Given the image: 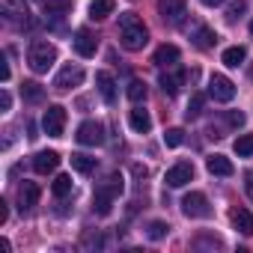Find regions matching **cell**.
<instances>
[{
  "mask_svg": "<svg viewBox=\"0 0 253 253\" xmlns=\"http://www.w3.org/2000/svg\"><path fill=\"white\" fill-rule=\"evenodd\" d=\"M42 128H45L48 137H63V131H66V107H63V104H51V107L45 110Z\"/></svg>",
  "mask_w": 253,
  "mask_h": 253,
  "instance_id": "4",
  "label": "cell"
},
{
  "mask_svg": "<svg viewBox=\"0 0 253 253\" xmlns=\"http://www.w3.org/2000/svg\"><path fill=\"white\" fill-rule=\"evenodd\" d=\"M3 12H6V18H24L27 21V6H24V0H3Z\"/></svg>",
  "mask_w": 253,
  "mask_h": 253,
  "instance_id": "24",
  "label": "cell"
},
{
  "mask_svg": "<svg viewBox=\"0 0 253 253\" xmlns=\"http://www.w3.org/2000/svg\"><path fill=\"white\" fill-rule=\"evenodd\" d=\"M244 57H247V51H244L241 45H232V48H226V51H223V57H220V60H223V66H226V69H238V66L244 63Z\"/></svg>",
  "mask_w": 253,
  "mask_h": 253,
  "instance_id": "23",
  "label": "cell"
},
{
  "mask_svg": "<svg viewBox=\"0 0 253 253\" xmlns=\"http://www.w3.org/2000/svg\"><path fill=\"white\" fill-rule=\"evenodd\" d=\"M158 12H161L164 21L179 24L185 18V0H158Z\"/></svg>",
  "mask_w": 253,
  "mask_h": 253,
  "instance_id": "11",
  "label": "cell"
},
{
  "mask_svg": "<svg viewBox=\"0 0 253 253\" xmlns=\"http://www.w3.org/2000/svg\"><path fill=\"white\" fill-rule=\"evenodd\" d=\"M9 220V209H6V203L0 200V223H6Z\"/></svg>",
  "mask_w": 253,
  "mask_h": 253,
  "instance_id": "37",
  "label": "cell"
},
{
  "mask_svg": "<svg viewBox=\"0 0 253 253\" xmlns=\"http://www.w3.org/2000/svg\"><path fill=\"white\" fill-rule=\"evenodd\" d=\"M182 211L188 217H209L211 214V206H209V197L200 194V191H191L182 197Z\"/></svg>",
  "mask_w": 253,
  "mask_h": 253,
  "instance_id": "5",
  "label": "cell"
},
{
  "mask_svg": "<svg viewBox=\"0 0 253 253\" xmlns=\"http://www.w3.org/2000/svg\"><path fill=\"white\" fill-rule=\"evenodd\" d=\"M116 9V0H92L89 3V18L92 21H104L107 15H113Z\"/></svg>",
  "mask_w": 253,
  "mask_h": 253,
  "instance_id": "19",
  "label": "cell"
},
{
  "mask_svg": "<svg viewBox=\"0 0 253 253\" xmlns=\"http://www.w3.org/2000/svg\"><path fill=\"white\" fill-rule=\"evenodd\" d=\"M128 125H131L137 134H146V131L152 128V116H149L143 107H134V110L128 113Z\"/></svg>",
  "mask_w": 253,
  "mask_h": 253,
  "instance_id": "18",
  "label": "cell"
},
{
  "mask_svg": "<svg viewBox=\"0 0 253 253\" xmlns=\"http://www.w3.org/2000/svg\"><path fill=\"white\" fill-rule=\"evenodd\" d=\"M226 122L235 125V128H241V125H244V113H241V110H229V113H226Z\"/></svg>",
  "mask_w": 253,
  "mask_h": 253,
  "instance_id": "34",
  "label": "cell"
},
{
  "mask_svg": "<svg viewBox=\"0 0 253 253\" xmlns=\"http://www.w3.org/2000/svg\"><path fill=\"white\" fill-rule=\"evenodd\" d=\"M232 149H235L238 158H250V155H253V134H241V137H235Z\"/></svg>",
  "mask_w": 253,
  "mask_h": 253,
  "instance_id": "25",
  "label": "cell"
},
{
  "mask_svg": "<svg viewBox=\"0 0 253 253\" xmlns=\"http://www.w3.org/2000/svg\"><path fill=\"white\" fill-rule=\"evenodd\" d=\"M200 3H203V6H209V9H214V6H223L226 0H200Z\"/></svg>",
  "mask_w": 253,
  "mask_h": 253,
  "instance_id": "38",
  "label": "cell"
},
{
  "mask_svg": "<svg viewBox=\"0 0 253 253\" xmlns=\"http://www.w3.org/2000/svg\"><path fill=\"white\" fill-rule=\"evenodd\" d=\"M203 107H206V95H203V92H194V95H191V101H188V110H185V113H188V119H191V116H200V113H203Z\"/></svg>",
  "mask_w": 253,
  "mask_h": 253,
  "instance_id": "30",
  "label": "cell"
},
{
  "mask_svg": "<svg viewBox=\"0 0 253 253\" xmlns=\"http://www.w3.org/2000/svg\"><path fill=\"white\" fill-rule=\"evenodd\" d=\"M247 9V3L244 0H235V3H229V9H226V18L229 21H235V18H241V12Z\"/></svg>",
  "mask_w": 253,
  "mask_h": 253,
  "instance_id": "33",
  "label": "cell"
},
{
  "mask_svg": "<svg viewBox=\"0 0 253 253\" xmlns=\"http://www.w3.org/2000/svg\"><path fill=\"white\" fill-rule=\"evenodd\" d=\"M72 12V0H45V15H66Z\"/></svg>",
  "mask_w": 253,
  "mask_h": 253,
  "instance_id": "27",
  "label": "cell"
},
{
  "mask_svg": "<svg viewBox=\"0 0 253 253\" xmlns=\"http://www.w3.org/2000/svg\"><path fill=\"white\" fill-rule=\"evenodd\" d=\"M119 42H122L125 51H140L149 42V30L134 12H122L119 15Z\"/></svg>",
  "mask_w": 253,
  "mask_h": 253,
  "instance_id": "1",
  "label": "cell"
},
{
  "mask_svg": "<svg viewBox=\"0 0 253 253\" xmlns=\"http://www.w3.org/2000/svg\"><path fill=\"white\" fill-rule=\"evenodd\" d=\"M167 232H170V226H167L164 220H152V223L146 226V235H149L152 241H161V238H164Z\"/></svg>",
  "mask_w": 253,
  "mask_h": 253,
  "instance_id": "31",
  "label": "cell"
},
{
  "mask_svg": "<svg viewBox=\"0 0 253 253\" xmlns=\"http://www.w3.org/2000/svg\"><path fill=\"white\" fill-rule=\"evenodd\" d=\"M209 95H211L214 101L226 104V101L235 98V84H232L229 78H223V75H211V81H209Z\"/></svg>",
  "mask_w": 253,
  "mask_h": 253,
  "instance_id": "8",
  "label": "cell"
},
{
  "mask_svg": "<svg viewBox=\"0 0 253 253\" xmlns=\"http://www.w3.org/2000/svg\"><path fill=\"white\" fill-rule=\"evenodd\" d=\"M122 194V176L119 173H110L92 194V211L95 214H110L113 209V200Z\"/></svg>",
  "mask_w": 253,
  "mask_h": 253,
  "instance_id": "2",
  "label": "cell"
},
{
  "mask_svg": "<svg viewBox=\"0 0 253 253\" xmlns=\"http://www.w3.org/2000/svg\"><path fill=\"white\" fill-rule=\"evenodd\" d=\"M84 84V69L81 66H63L60 75L54 78V89L57 92H69L72 86H81Z\"/></svg>",
  "mask_w": 253,
  "mask_h": 253,
  "instance_id": "7",
  "label": "cell"
},
{
  "mask_svg": "<svg viewBox=\"0 0 253 253\" xmlns=\"http://www.w3.org/2000/svg\"><path fill=\"white\" fill-rule=\"evenodd\" d=\"M229 220H232V226H235L238 232L253 235V214H250L247 209H232V211H229Z\"/></svg>",
  "mask_w": 253,
  "mask_h": 253,
  "instance_id": "17",
  "label": "cell"
},
{
  "mask_svg": "<svg viewBox=\"0 0 253 253\" xmlns=\"http://www.w3.org/2000/svg\"><path fill=\"white\" fill-rule=\"evenodd\" d=\"M247 194L253 197V176H247Z\"/></svg>",
  "mask_w": 253,
  "mask_h": 253,
  "instance_id": "40",
  "label": "cell"
},
{
  "mask_svg": "<svg viewBox=\"0 0 253 253\" xmlns=\"http://www.w3.org/2000/svg\"><path fill=\"white\" fill-rule=\"evenodd\" d=\"M21 95H24L27 101H42V98H45V89H42L36 81H24V84H21Z\"/></svg>",
  "mask_w": 253,
  "mask_h": 253,
  "instance_id": "26",
  "label": "cell"
},
{
  "mask_svg": "<svg viewBox=\"0 0 253 253\" xmlns=\"http://www.w3.org/2000/svg\"><path fill=\"white\" fill-rule=\"evenodd\" d=\"M206 170H209L211 176H232V173H235L232 161L223 158V155H209V158H206Z\"/></svg>",
  "mask_w": 253,
  "mask_h": 253,
  "instance_id": "16",
  "label": "cell"
},
{
  "mask_svg": "<svg viewBox=\"0 0 253 253\" xmlns=\"http://www.w3.org/2000/svg\"><path fill=\"white\" fill-rule=\"evenodd\" d=\"M164 143H167L170 149L182 146V143H185V131H182V128H167V131H164Z\"/></svg>",
  "mask_w": 253,
  "mask_h": 253,
  "instance_id": "32",
  "label": "cell"
},
{
  "mask_svg": "<svg viewBox=\"0 0 253 253\" xmlns=\"http://www.w3.org/2000/svg\"><path fill=\"white\" fill-rule=\"evenodd\" d=\"M51 191H54V197H66L69 191H72V176H66V173H60L54 182H51Z\"/></svg>",
  "mask_w": 253,
  "mask_h": 253,
  "instance_id": "29",
  "label": "cell"
},
{
  "mask_svg": "<svg viewBox=\"0 0 253 253\" xmlns=\"http://www.w3.org/2000/svg\"><path fill=\"white\" fill-rule=\"evenodd\" d=\"M0 78H3V81H9L12 78V69H9V63L3 60V66H0Z\"/></svg>",
  "mask_w": 253,
  "mask_h": 253,
  "instance_id": "36",
  "label": "cell"
},
{
  "mask_svg": "<svg viewBox=\"0 0 253 253\" xmlns=\"http://www.w3.org/2000/svg\"><path fill=\"white\" fill-rule=\"evenodd\" d=\"M146 173H149V170H146L143 164H134V176H143V179H146Z\"/></svg>",
  "mask_w": 253,
  "mask_h": 253,
  "instance_id": "39",
  "label": "cell"
},
{
  "mask_svg": "<svg viewBox=\"0 0 253 253\" xmlns=\"http://www.w3.org/2000/svg\"><path fill=\"white\" fill-rule=\"evenodd\" d=\"M95 86H98L104 104H116V81L110 72H95Z\"/></svg>",
  "mask_w": 253,
  "mask_h": 253,
  "instance_id": "13",
  "label": "cell"
},
{
  "mask_svg": "<svg viewBox=\"0 0 253 253\" xmlns=\"http://www.w3.org/2000/svg\"><path fill=\"white\" fill-rule=\"evenodd\" d=\"M250 33H253V21H250Z\"/></svg>",
  "mask_w": 253,
  "mask_h": 253,
  "instance_id": "41",
  "label": "cell"
},
{
  "mask_svg": "<svg viewBox=\"0 0 253 253\" xmlns=\"http://www.w3.org/2000/svg\"><path fill=\"white\" fill-rule=\"evenodd\" d=\"M214 42H217V33H214L211 27H197V30H194V45H197V48L206 51V48H214Z\"/></svg>",
  "mask_w": 253,
  "mask_h": 253,
  "instance_id": "22",
  "label": "cell"
},
{
  "mask_svg": "<svg viewBox=\"0 0 253 253\" xmlns=\"http://www.w3.org/2000/svg\"><path fill=\"white\" fill-rule=\"evenodd\" d=\"M125 95H128L134 104L146 101V84H143V81H131V84H128V89H125Z\"/></svg>",
  "mask_w": 253,
  "mask_h": 253,
  "instance_id": "28",
  "label": "cell"
},
{
  "mask_svg": "<svg viewBox=\"0 0 253 253\" xmlns=\"http://www.w3.org/2000/svg\"><path fill=\"white\" fill-rule=\"evenodd\" d=\"M191 179H194V164H191V161L173 164V167L167 170V176H164V182H167L170 188H182V185H188Z\"/></svg>",
  "mask_w": 253,
  "mask_h": 253,
  "instance_id": "9",
  "label": "cell"
},
{
  "mask_svg": "<svg viewBox=\"0 0 253 253\" xmlns=\"http://www.w3.org/2000/svg\"><path fill=\"white\" fill-rule=\"evenodd\" d=\"M179 57H182V54H179V48H176V45H167V42H164V45H161V48L155 51L152 63H155V66H161V69H167V66H176V63H179Z\"/></svg>",
  "mask_w": 253,
  "mask_h": 253,
  "instance_id": "15",
  "label": "cell"
},
{
  "mask_svg": "<svg viewBox=\"0 0 253 253\" xmlns=\"http://www.w3.org/2000/svg\"><path fill=\"white\" fill-rule=\"evenodd\" d=\"M39 194H42L39 185L24 179V185H18V209H21V211H30V209L39 203Z\"/></svg>",
  "mask_w": 253,
  "mask_h": 253,
  "instance_id": "12",
  "label": "cell"
},
{
  "mask_svg": "<svg viewBox=\"0 0 253 253\" xmlns=\"http://www.w3.org/2000/svg\"><path fill=\"white\" fill-rule=\"evenodd\" d=\"M250 81H253V69H250Z\"/></svg>",
  "mask_w": 253,
  "mask_h": 253,
  "instance_id": "42",
  "label": "cell"
},
{
  "mask_svg": "<svg viewBox=\"0 0 253 253\" xmlns=\"http://www.w3.org/2000/svg\"><path fill=\"white\" fill-rule=\"evenodd\" d=\"M72 167L81 173V176H89V173H95V167H98V161L92 158V155H84V152H75L72 155Z\"/></svg>",
  "mask_w": 253,
  "mask_h": 253,
  "instance_id": "21",
  "label": "cell"
},
{
  "mask_svg": "<svg viewBox=\"0 0 253 253\" xmlns=\"http://www.w3.org/2000/svg\"><path fill=\"white\" fill-rule=\"evenodd\" d=\"M75 137H78L81 146H101V143H104V125L86 119V122H81V128H78Z\"/></svg>",
  "mask_w": 253,
  "mask_h": 253,
  "instance_id": "6",
  "label": "cell"
},
{
  "mask_svg": "<svg viewBox=\"0 0 253 253\" xmlns=\"http://www.w3.org/2000/svg\"><path fill=\"white\" fill-rule=\"evenodd\" d=\"M9 107H12V95L3 89V92H0V110H9Z\"/></svg>",
  "mask_w": 253,
  "mask_h": 253,
  "instance_id": "35",
  "label": "cell"
},
{
  "mask_svg": "<svg viewBox=\"0 0 253 253\" xmlns=\"http://www.w3.org/2000/svg\"><path fill=\"white\" fill-rule=\"evenodd\" d=\"M75 51H78V57L89 60V57H95V51H98V39H95L89 30H78V33H75Z\"/></svg>",
  "mask_w": 253,
  "mask_h": 253,
  "instance_id": "10",
  "label": "cell"
},
{
  "mask_svg": "<svg viewBox=\"0 0 253 253\" xmlns=\"http://www.w3.org/2000/svg\"><path fill=\"white\" fill-rule=\"evenodd\" d=\"M27 63H30V69H33L36 75H45V72L57 63V48H54L51 42L39 39V42L30 45V51H27Z\"/></svg>",
  "mask_w": 253,
  "mask_h": 253,
  "instance_id": "3",
  "label": "cell"
},
{
  "mask_svg": "<svg viewBox=\"0 0 253 253\" xmlns=\"http://www.w3.org/2000/svg\"><path fill=\"white\" fill-rule=\"evenodd\" d=\"M185 78H188V72H176V75H161V78H158V86L164 89V95H176Z\"/></svg>",
  "mask_w": 253,
  "mask_h": 253,
  "instance_id": "20",
  "label": "cell"
},
{
  "mask_svg": "<svg viewBox=\"0 0 253 253\" xmlns=\"http://www.w3.org/2000/svg\"><path fill=\"white\" fill-rule=\"evenodd\" d=\"M57 164H60V155H57V152H51V149H45V152H39V155L33 158V170H36L39 176L54 173V170H57Z\"/></svg>",
  "mask_w": 253,
  "mask_h": 253,
  "instance_id": "14",
  "label": "cell"
}]
</instances>
